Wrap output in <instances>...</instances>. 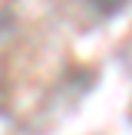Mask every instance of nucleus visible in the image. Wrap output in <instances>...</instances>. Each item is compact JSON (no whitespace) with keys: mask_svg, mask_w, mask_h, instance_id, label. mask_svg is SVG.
<instances>
[{"mask_svg":"<svg viewBox=\"0 0 132 135\" xmlns=\"http://www.w3.org/2000/svg\"><path fill=\"white\" fill-rule=\"evenodd\" d=\"M89 3L96 7L102 17H112L116 10H122V7H125V0H89Z\"/></svg>","mask_w":132,"mask_h":135,"instance_id":"obj_1","label":"nucleus"}]
</instances>
